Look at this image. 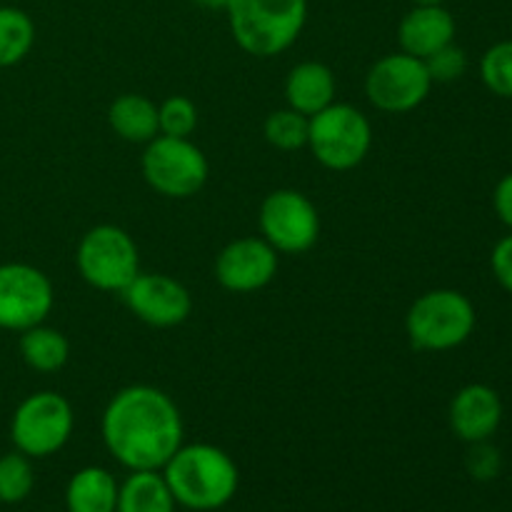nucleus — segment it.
Here are the masks:
<instances>
[{"instance_id": "f257e3e1", "label": "nucleus", "mask_w": 512, "mask_h": 512, "mask_svg": "<svg viewBox=\"0 0 512 512\" xmlns=\"http://www.w3.org/2000/svg\"><path fill=\"white\" fill-rule=\"evenodd\" d=\"M105 450L125 470H163L185 440L183 415L165 390L128 385L105 405L100 418Z\"/></svg>"}, {"instance_id": "f03ea898", "label": "nucleus", "mask_w": 512, "mask_h": 512, "mask_svg": "<svg viewBox=\"0 0 512 512\" xmlns=\"http://www.w3.org/2000/svg\"><path fill=\"white\" fill-rule=\"evenodd\" d=\"M160 473L175 503L193 512L225 508L240 488V470L235 460L223 448L210 443H183Z\"/></svg>"}, {"instance_id": "7ed1b4c3", "label": "nucleus", "mask_w": 512, "mask_h": 512, "mask_svg": "<svg viewBox=\"0 0 512 512\" xmlns=\"http://www.w3.org/2000/svg\"><path fill=\"white\" fill-rule=\"evenodd\" d=\"M225 15L240 50L255 58H275L303 33L308 0H228Z\"/></svg>"}, {"instance_id": "20e7f679", "label": "nucleus", "mask_w": 512, "mask_h": 512, "mask_svg": "<svg viewBox=\"0 0 512 512\" xmlns=\"http://www.w3.org/2000/svg\"><path fill=\"white\" fill-rule=\"evenodd\" d=\"M478 313L470 298L460 290H428L410 305L405 315V335L410 345L423 353H445L468 343Z\"/></svg>"}, {"instance_id": "39448f33", "label": "nucleus", "mask_w": 512, "mask_h": 512, "mask_svg": "<svg viewBox=\"0 0 512 512\" xmlns=\"http://www.w3.org/2000/svg\"><path fill=\"white\" fill-rule=\"evenodd\" d=\"M308 148L323 168L345 173L368 158L373 148V125L368 115L350 103H330L310 115Z\"/></svg>"}, {"instance_id": "423d86ee", "label": "nucleus", "mask_w": 512, "mask_h": 512, "mask_svg": "<svg viewBox=\"0 0 512 512\" xmlns=\"http://www.w3.org/2000/svg\"><path fill=\"white\" fill-rule=\"evenodd\" d=\"M75 430L73 405L55 390H38L23 398L10 418V440L30 460L60 453Z\"/></svg>"}, {"instance_id": "0eeeda50", "label": "nucleus", "mask_w": 512, "mask_h": 512, "mask_svg": "<svg viewBox=\"0 0 512 512\" xmlns=\"http://www.w3.org/2000/svg\"><path fill=\"white\" fill-rule=\"evenodd\" d=\"M78 273L90 288L123 293L140 273V253L128 230L113 223L90 228L75 250Z\"/></svg>"}, {"instance_id": "6e6552de", "label": "nucleus", "mask_w": 512, "mask_h": 512, "mask_svg": "<svg viewBox=\"0 0 512 512\" xmlns=\"http://www.w3.org/2000/svg\"><path fill=\"white\" fill-rule=\"evenodd\" d=\"M140 168L145 183L170 200L198 195L208 183L210 173L208 158L193 140L168 138V135H158L145 145Z\"/></svg>"}, {"instance_id": "1a4fd4ad", "label": "nucleus", "mask_w": 512, "mask_h": 512, "mask_svg": "<svg viewBox=\"0 0 512 512\" xmlns=\"http://www.w3.org/2000/svg\"><path fill=\"white\" fill-rule=\"evenodd\" d=\"M425 60L408 53H388L370 65L365 75V95L380 113L403 115L420 108L433 90Z\"/></svg>"}, {"instance_id": "9d476101", "label": "nucleus", "mask_w": 512, "mask_h": 512, "mask_svg": "<svg viewBox=\"0 0 512 512\" xmlns=\"http://www.w3.org/2000/svg\"><path fill=\"white\" fill-rule=\"evenodd\" d=\"M260 235L283 255H303L320 238V213L313 200L293 188H280L260 203Z\"/></svg>"}, {"instance_id": "9b49d317", "label": "nucleus", "mask_w": 512, "mask_h": 512, "mask_svg": "<svg viewBox=\"0 0 512 512\" xmlns=\"http://www.w3.org/2000/svg\"><path fill=\"white\" fill-rule=\"evenodd\" d=\"M55 288L48 275L30 263H0V330L23 333L48 320Z\"/></svg>"}, {"instance_id": "f8f14e48", "label": "nucleus", "mask_w": 512, "mask_h": 512, "mask_svg": "<svg viewBox=\"0 0 512 512\" xmlns=\"http://www.w3.org/2000/svg\"><path fill=\"white\" fill-rule=\"evenodd\" d=\"M120 298L130 313L150 328H175L193 313L190 290L165 273H138Z\"/></svg>"}, {"instance_id": "ddd939ff", "label": "nucleus", "mask_w": 512, "mask_h": 512, "mask_svg": "<svg viewBox=\"0 0 512 512\" xmlns=\"http://www.w3.org/2000/svg\"><path fill=\"white\" fill-rule=\"evenodd\" d=\"M280 253L265 238H235L215 258V280L228 293H258L278 275Z\"/></svg>"}, {"instance_id": "4468645a", "label": "nucleus", "mask_w": 512, "mask_h": 512, "mask_svg": "<svg viewBox=\"0 0 512 512\" xmlns=\"http://www.w3.org/2000/svg\"><path fill=\"white\" fill-rule=\"evenodd\" d=\"M503 400L498 390L485 383H470L450 400L448 420L455 438L463 443H483L498 433L503 423Z\"/></svg>"}, {"instance_id": "2eb2a0df", "label": "nucleus", "mask_w": 512, "mask_h": 512, "mask_svg": "<svg viewBox=\"0 0 512 512\" xmlns=\"http://www.w3.org/2000/svg\"><path fill=\"white\" fill-rule=\"evenodd\" d=\"M453 13L445 5H413L398 25L400 50L425 60L445 45L455 43Z\"/></svg>"}, {"instance_id": "dca6fc26", "label": "nucleus", "mask_w": 512, "mask_h": 512, "mask_svg": "<svg viewBox=\"0 0 512 512\" xmlns=\"http://www.w3.org/2000/svg\"><path fill=\"white\" fill-rule=\"evenodd\" d=\"M285 103L288 108L298 110L303 115H315L330 103H335L338 93V80L335 73L320 60H303L295 68H290L283 85Z\"/></svg>"}, {"instance_id": "f3484780", "label": "nucleus", "mask_w": 512, "mask_h": 512, "mask_svg": "<svg viewBox=\"0 0 512 512\" xmlns=\"http://www.w3.org/2000/svg\"><path fill=\"white\" fill-rule=\"evenodd\" d=\"M108 125L125 143L148 145L160 135L158 105L148 95L123 93L110 103Z\"/></svg>"}, {"instance_id": "a211bd4d", "label": "nucleus", "mask_w": 512, "mask_h": 512, "mask_svg": "<svg viewBox=\"0 0 512 512\" xmlns=\"http://www.w3.org/2000/svg\"><path fill=\"white\" fill-rule=\"evenodd\" d=\"M120 483L110 470L88 465L70 475L65 485V510L68 512H115Z\"/></svg>"}, {"instance_id": "6ab92c4d", "label": "nucleus", "mask_w": 512, "mask_h": 512, "mask_svg": "<svg viewBox=\"0 0 512 512\" xmlns=\"http://www.w3.org/2000/svg\"><path fill=\"white\" fill-rule=\"evenodd\" d=\"M173 493L160 470H133L120 483L115 512H175Z\"/></svg>"}, {"instance_id": "aec40b11", "label": "nucleus", "mask_w": 512, "mask_h": 512, "mask_svg": "<svg viewBox=\"0 0 512 512\" xmlns=\"http://www.w3.org/2000/svg\"><path fill=\"white\" fill-rule=\"evenodd\" d=\"M23 363L35 373H58L70 358V343L58 328L40 323L23 330L18 340Z\"/></svg>"}, {"instance_id": "412c9836", "label": "nucleus", "mask_w": 512, "mask_h": 512, "mask_svg": "<svg viewBox=\"0 0 512 512\" xmlns=\"http://www.w3.org/2000/svg\"><path fill=\"white\" fill-rule=\"evenodd\" d=\"M33 45V18L15 5H0V70L23 63Z\"/></svg>"}, {"instance_id": "4be33fe9", "label": "nucleus", "mask_w": 512, "mask_h": 512, "mask_svg": "<svg viewBox=\"0 0 512 512\" xmlns=\"http://www.w3.org/2000/svg\"><path fill=\"white\" fill-rule=\"evenodd\" d=\"M308 128L310 118L308 115L298 113L293 108H280L265 118L263 123V135L273 148L283 150V153H293L308 145Z\"/></svg>"}, {"instance_id": "5701e85b", "label": "nucleus", "mask_w": 512, "mask_h": 512, "mask_svg": "<svg viewBox=\"0 0 512 512\" xmlns=\"http://www.w3.org/2000/svg\"><path fill=\"white\" fill-rule=\"evenodd\" d=\"M35 488V468L28 455L5 453L0 455V503L18 505L30 498Z\"/></svg>"}, {"instance_id": "b1692460", "label": "nucleus", "mask_w": 512, "mask_h": 512, "mask_svg": "<svg viewBox=\"0 0 512 512\" xmlns=\"http://www.w3.org/2000/svg\"><path fill=\"white\" fill-rule=\"evenodd\" d=\"M480 78L498 98L512 100V40L490 45L480 58Z\"/></svg>"}, {"instance_id": "393cba45", "label": "nucleus", "mask_w": 512, "mask_h": 512, "mask_svg": "<svg viewBox=\"0 0 512 512\" xmlns=\"http://www.w3.org/2000/svg\"><path fill=\"white\" fill-rule=\"evenodd\" d=\"M160 135L190 138L198 128V105L188 95H170L158 105Z\"/></svg>"}, {"instance_id": "a878e982", "label": "nucleus", "mask_w": 512, "mask_h": 512, "mask_svg": "<svg viewBox=\"0 0 512 512\" xmlns=\"http://www.w3.org/2000/svg\"><path fill=\"white\" fill-rule=\"evenodd\" d=\"M425 68H428L433 83H455L468 70V55L460 45L450 43L440 48L438 53L430 55V58H425Z\"/></svg>"}, {"instance_id": "bb28decb", "label": "nucleus", "mask_w": 512, "mask_h": 512, "mask_svg": "<svg viewBox=\"0 0 512 512\" xmlns=\"http://www.w3.org/2000/svg\"><path fill=\"white\" fill-rule=\"evenodd\" d=\"M465 468H468L470 478L478 480V483H490L500 475L503 470V455L495 448L490 440H483V443L470 445L468 455H465Z\"/></svg>"}, {"instance_id": "cd10ccee", "label": "nucleus", "mask_w": 512, "mask_h": 512, "mask_svg": "<svg viewBox=\"0 0 512 512\" xmlns=\"http://www.w3.org/2000/svg\"><path fill=\"white\" fill-rule=\"evenodd\" d=\"M490 268H493L500 288H505L512 295V233L498 240V245L490 253Z\"/></svg>"}, {"instance_id": "c85d7f7f", "label": "nucleus", "mask_w": 512, "mask_h": 512, "mask_svg": "<svg viewBox=\"0 0 512 512\" xmlns=\"http://www.w3.org/2000/svg\"><path fill=\"white\" fill-rule=\"evenodd\" d=\"M493 208H495V215H498L500 223H503L505 228H510V233H512V173L503 175V178H500V183L495 185Z\"/></svg>"}, {"instance_id": "c756f323", "label": "nucleus", "mask_w": 512, "mask_h": 512, "mask_svg": "<svg viewBox=\"0 0 512 512\" xmlns=\"http://www.w3.org/2000/svg\"><path fill=\"white\" fill-rule=\"evenodd\" d=\"M195 3L205 10H223V13L228 8V0H195Z\"/></svg>"}, {"instance_id": "7c9ffc66", "label": "nucleus", "mask_w": 512, "mask_h": 512, "mask_svg": "<svg viewBox=\"0 0 512 512\" xmlns=\"http://www.w3.org/2000/svg\"><path fill=\"white\" fill-rule=\"evenodd\" d=\"M415 5H443L445 0H413Z\"/></svg>"}]
</instances>
